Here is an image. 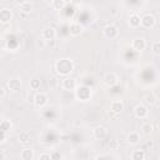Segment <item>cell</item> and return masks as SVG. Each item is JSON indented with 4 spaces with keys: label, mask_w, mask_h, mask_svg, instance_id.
I'll return each mask as SVG.
<instances>
[{
    "label": "cell",
    "mask_w": 160,
    "mask_h": 160,
    "mask_svg": "<svg viewBox=\"0 0 160 160\" xmlns=\"http://www.w3.org/2000/svg\"><path fill=\"white\" fill-rule=\"evenodd\" d=\"M55 70L61 76H69L74 70V62H72V60H70L68 58L59 59L55 62Z\"/></svg>",
    "instance_id": "1"
},
{
    "label": "cell",
    "mask_w": 160,
    "mask_h": 160,
    "mask_svg": "<svg viewBox=\"0 0 160 160\" xmlns=\"http://www.w3.org/2000/svg\"><path fill=\"white\" fill-rule=\"evenodd\" d=\"M75 96L80 101H88L92 96V90L86 85H78V88L75 89Z\"/></svg>",
    "instance_id": "2"
},
{
    "label": "cell",
    "mask_w": 160,
    "mask_h": 160,
    "mask_svg": "<svg viewBox=\"0 0 160 160\" xmlns=\"http://www.w3.org/2000/svg\"><path fill=\"white\" fill-rule=\"evenodd\" d=\"M102 35H104V38L110 39V40L116 39L119 36V29L114 24H108L102 28Z\"/></svg>",
    "instance_id": "3"
},
{
    "label": "cell",
    "mask_w": 160,
    "mask_h": 160,
    "mask_svg": "<svg viewBox=\"0 0 160 160\" xmlns=\"http://www.w3.org/2000/svg\"><path fill=\"white\" fill-rule=\"evenodd\" d=\"M102 81H104V84H105L106 86L112 88V86H115V85L118 84V81H119V76H118L115 72L109 71V72H106V74L104 75Z\"/></svg>",
    "instance_id": "4"
},
{
    "label": "cell",
    "mask_w": 160,
    "mask_h": 160,
    "mask_svg": "<svg viewBox=\"0 0 160 160\" xmlns=\"http://www.w3.org/2000/svg\"><path fill=\"white\" fill-rule=\"evenodd\" d=\"M61 88L65 91H75V89L78 88V82L74 78H69L66 76L62 81H61Z\"/></svg>",
    "instance_id": "5"
},
{
    "label": "cell",
    "mask_w": 160,
    "mask_h": 160,
    "mask_svg": "<svg viewBox=\"0 0 160 160\" xmlns=\"http://www.w3.org/2000/svg\"><path fill=\"white\" fill-rule=\"evenodd\" d=\"M48 100H49L48 94L41 92V91L40 92H36L35 96H34V105L36 108H44L48 104Z\"/></svg>",
    "instance_id": "6"
},
{
    "label": "cell",
    "mask_w": 160,
    "mask_h": 160,
    "mask_svg": "<svg viewBox=\"0 0 160 160\" xmlns=\"http://www.w3.org/2000/svg\"><path fill=\"white\" fill-rule=\"evenodd\" d=\"M156 24V20L154 18V15L151 14H145L144 16H141V26L145 29H152Z\"/></svg>",
    "instance_id": "7"
},
{
    "label": "cell",
    "mask_w": 160,
    "mask_h": 160,
    "mask_svg": "<svg viewBox=\"0 0 160 160\" xmlns=\"http://www.w3.org/2000/svg\"><path fill=\"white\" fill-rule=\"evenodd\" d=\"M84 30H85L84 25H81L80 22H76V21L71 22V24H70V28H69V32H70V35L74 36V38L80 36V35L84 32Z\"/></svg>",
    "instance_id": "8"
},
{
    "label": "cell",
    "mask_w": 160,
    "mask_h": 160,
    "mask_svg": "<svg viewBox=\"0 0 160 160\" xmlns=\"http://www.w3.org/2000/svg\"><path fill=\"white\" fill-rule=\"evenodd\" d=\"M131 48H132L135 51L141 52V51H144V50L146 49V40H145L144 38H135V39H132V41H131Z\"/></svg>",
    "instance_id": "9"
},
{
    "label": "cell",
    "mask_w": 160,
    "mask_h": 160,
    "mask_svg": "<svg viewBox=\"0 0 160 160\" xmlns=\"http://www.w3.org/2000/svg\"><path fill=\"white\" fill-rule=\"evenodd\" d=\"M134 115H135L138 119H145V118H148V115H149V110H148V108H146L144 104H138V105L134 108Z\"/></svg>",
    "instance_id": "10"
},
{
    "label": "cell",
    "mask_w": 160,
    "mask_h": 160,
    "mask_svg": "<svg viewBox=\"0 0 160 160\" xmlns=\"http://www.w3.org/2000/svg\"><path fill=\"white\" fill-rule=\"evenodd\" d=\"M8 88H9V90H11V91H14V92L20 91L21 88H22V81H21V79H20V78H12V79H10V80L8 81Z\"/></svg>",
    "instance_id": "11"
},
{
    "label": "cell",
    "mask_w": 160,
    "mask_h": 160,
    "mask_svg": "<svg viewBox=\"0 0 160 160\" xmlns=\"http://www.w3.org/2000/svg\"><path fill=\"white\" fill-rule=\"evenodd\" d=\"M41 36H42V39L46 40V41H52V40H55V38H56V31H55L54 28L49 26V28H45V29L42 30Z\"/></svg>",
    "instance_id": "12"
},
{
    "label": "cell",
    "mask_w": 160,
    "mask_h": 160,
    "mask_svg": "<svg viewBox=\"0 0 160 160\" xmlns=\"http://www.w3.org/2000/svg\"><path fill=\"white\" fill-rule=\"evenodd\" d=\"M11 19H12L11 10L6 9V8L1 9V11H0V21H1V24H8V22L11 21Z\"/></svg>",
    "instance_id": "13"
},
{
    "label": "cell",
    "mask_w": 160,
    "mask_h": 160,
    "mask_svg": "<svg viewBox=\"0 0 160 160\" xmlns=\"http://www.w3.org/2000/svg\"><path fill=\"white\" fill-rule=\"evenodd\" d=\"M92 134H94L95 139L101 140V139H105V138H106V135H108V129H106L105 126L99 125V126H96V128L92 130Z\"/></svg>",
    "instance_id": "14"
},
{
    "label": "cell",
    "mask_w": 160,
    "mask_h": 160,
    "mask_svg": "<svg viewBox=\"0 0 160 160\" xmlns=\"http://www.w3.org/2000/svg\"><path fill=\"white\" fill-rule=\"evenodd\" d=\"M129 25H130V28H134V29H136V28H139V26L141 25V18H140V15H139L138 12L130 14Z\"/></svg>",
    "instance_id": "15"
},
{
    "label": "cell",
    "mask_w": 160,
    "mask_h": 160,
    "mask_svg": "<svg viewBox=\"0 0 160 160\" xmlns=\"http://www.w3.org/2000/svg\"><path fill=\"white\" fill-rule=\"evenodd\" d=\"M110 110L114 114H120L124 110V102L121 100H112L110 104Z\"/></svg>",
    "instance_id": "16"
},
{
    "label": "cell",
    "mask_w": 160,
    "mask_h": 160,
    "mask_svg": "<svg viewBox=\"0 0 160 160\" xmlns=\"http://www.w3.org/2000/svg\"><path fill=\"white\" fill-rule=\"evenodd\" d=\"M126 141H128V144H130V145H138V144L140 142V134L136 132V131L129 132L128 136H126Z\"/></svg>",
    "instance_id": "17"
},
{
    "label": "cell",
    "mask_w": 160,
    "mask_h": 160,
    "mask_svg": "<svg viewBox=\"0 0 160 160\" xmlns=\"http://www.w3.org/2000/svg\"><path fill=\"white\" fill-rule=\"evenodd\" d=\"M144 102L148 105V106H152V105H155L156 104V95L154 94V92H146L145 95H144Z\"/></svg>",
    "instance_id": "18"
},
{
    "label": "cell",
    "mask_w": 160,
    "mask_h": 160,
    "mask_svg": "<svg viewBox=\"0 0 160 160\" xmlns=\"http://www.w3.org/2000/svg\"><path fill=\"white\" fill-rule=\"evenodd\" d=\"M35 158V154H34V150L29 149V148H25L21 150L20 152V159L22 160H32Z\"/></svg>",
    "instance_id": "19"
},
{
    "label": "cell",
    "mask_w": 160,
    "mask_h": 160,
    "mask_svg": "<svg viewBox=\"0 0 160 160\" xmlns=\"http://www.w3.org/2000/svg\"><path fill=\"white\" fill-rule=\"evenodd\" d=\"M29 86H30L31 90H39L40 86H41V80L38 76H32L29 80Z\"/></svg>",
    "instance_id": "20"
},
{
    "label": "cell",
    "mask_w": 160,
    "mask_h": 160,
    "mask_svg": "<svg viewBox=\"0 0 160 160\" xmlns=\"http://www.w3.org/2000/svg\"><path fill=\"white\" fill-rule=\"evenodd\" d=\"M11 129H12V122L8 119H2L0 122V130L9 132V131H11Z\"/></svg>",
    "instance_id": "21"
},
{
    "label": "cell",
    "mask_w": 160,
    "mask_h": 160,
    "mask_svg": "<svg viewBox=\"0 0 160 160\" xmlns=\"http://www.w3.org/2000/svg\"><path fill=\"white\" fill-rule=\"evenodd\" d=\"M18 139H19V142L20 144H29L30 142V134L28 132V131H21L20 134H19V136H18Z\"/></svg>",
    "instance_id": "22"
},
{
    "label": "cell",
    "mask_w": 160,
    "mask_h": 160,
    "mask_svg": "<svg viewBox=\"0 0 160 160\" xmlns=\"http://www.w3.org/2000/svg\"><path fill=\"white\" fill-rule=\"evenodd\" d=\"M146 158L145 151L144 150H134L131 152V159L132 160H144Z\"/></svg>",
    "instance_id": "23"
},
{
    "label": "cell",
    "mask_w": 160,
    "mask_h": 160,
    "mask_svg": "<svg viewBox=\"0 0 160 160\" xmlns=\"http://www.w3.org/2000/svg\"><path fill=\"white\" fill-rule=\"evenodd\" d=\"M51 6L54 10H62L66 6V1L65 0H52Z\"/></svg>",
    "instance_id": "24"
},
{
    "label": "cell",
    "mask_w": 160,
    "mask_h": 160,
    "mask_svg": "<svg viewBox=\"0 0 160 160\" xmlns=\"http://www.w3.org/2000/svg\"><path fill=\"white\" fill-rule=\"evenodd\" d=\"M140 130H141L142 134L149 135V134H151V131L154 130V126H152V124H150V122H144V124H141Z\"/></svg>",
    "instance_id": "25"
},
{
    "label": "cell",
    "mask_w": 160,
    "mask_h": 160,
    "mask_svg": "<svg viewBox=\"0 0 160 160\" xmlns=\"http://www.w3.org/2000/svg\"><path fill=\"white\" fill-rule=\"evenodd\" d=\"M31 10H32V6H31V4L29 1H26V2H24V4L20 5V11L24 12V14H30Z\"/></svg>",
    "instance_id": "26"
},
{
    "label": "cell",
    "mask_w": 160,
    "mask_h": 160,
    "mask_svg": "<svg viewBox=\"0 0 160 160\" xmlns=\"http://www.w3.org/2000/svg\"><path fill=\"white\" fill-rule=\"evenodd\" d=\"M151 52L156 56H160V41H155L151 45Z\"/></svg>",
    "instance_id": "27"
},
{
    "label": "cell",
    "mask_w": 160,
    "mask_h": 160,
    "mask_svg": "<svg viewBox=\"0 0 160 160\" xmlns=\"http://www.w3.org/2000/svg\"><path fill=\"white\" fill-rule=\"evenodd\" d=\"M8 140V132L6 131H0V144H5Z\"/></svg>",
    "instance_id": "28"
},
{
    "label": "cell",
    "mask_w": 160,
    "mask_h": 160,
    "mask_svg": "<svg viewBox=\"0 0 160 160\" xmlns=\"http://www.w3.org/2000/svg\"><path fill=\"white\" fill-rule=\"evenodd\" d=\"M39 159H40V160H50V159H51V154H49V152H42V154L39 155Z\"/></svg>",
    "instance_id": "29"
},
{
    "label": "cell",
    "mask_w": 160,
    "mask_h": 160,
    "mask_svg": "<svg viewBox=\"0 0 160 160\" xmlns=\"http://www.w3.org/2000/svg\"><path fill=\"white\" fill-rule=\"evenodd\" d=\"M109 158H116L114 155H110V154H106V155H96L95 159H109Z\"/></svg>",
    "instance_id": "30"
},
{
    "label": "cell",
    "mask_w": 160,
    "mask_h": 160,
    "mask_svg": "<svg viewBox=\"0 0 160 160\" xmlns=\"http://www.w3.org/2000/svg\"><path fill=\"white\" fill-rule=\"evenodd\" d=\"M51 159H61V154L58 152V151H54V152L51 154Z\"/></svg>",
    "instance_id": "31"
},
{
    "label": "cell",
    "mask_w": 160,
    "mask_h": 160,
    "mask_svg": "<svg viewBox=\"0 0 160 160\" xmlns=\"http://www.w3.org/2000/svg\"><path fill=\"white\" fill-rule=\"evenodd\" d=\"M5 94H6V92H5V88H1V98H0L1 100L5 99Z\"/></svg>",
    "instance_id": "32"
},
{
    "label": "cell",
    "mask_w": 160,
    "mask_h": 160,
    "mask_svg": "<svg viewBox=\"0 0 160 160\" xmlns=\"http://www.w3.org/2000/svg\"><path fill=\"white\" fill-rule=\"evenodd\" d=\"M15 1H16V4H18V5H19V6H20V5H21V4H24V2H26V1H28V0H15Z\"/></svg>",
    "instance_id": "33"
}]
</instances>
